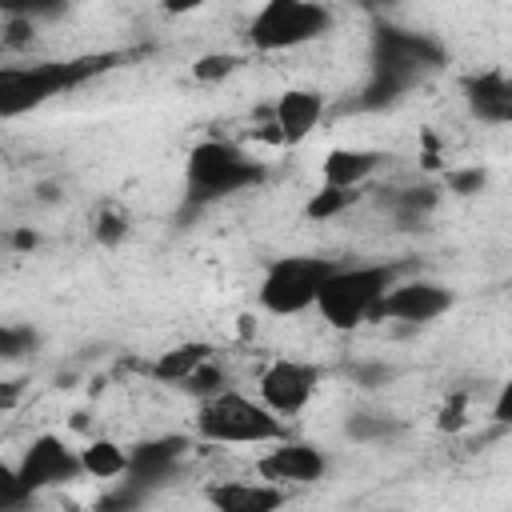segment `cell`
I'll use <instances>...</instances> for the list:
<instances>
[{"label": "cell", "mask_w": 512, "mask_h": 512, "mask_svg": "<svg viewBox=\"0 0 512 512\" xmlns=\"http://www.w3.org/2000/svg\"><path fill=\"white\" fill-rule=\"evenodd\" d=\"M124 60V52H88V56H64V60H0V120L28 116L44 108L56 96L76 92L80 84L112 72Z\"/></svg>", "instance_id": "obj_1"}, {"label": "cell", "mask_w": 512, "mask_h": 512, "mask_svg": "<svg viewBox=\"0 0 512 512\" xmlns=\"http://www.w3.org/2000/svg\"><path fill=\"white\" fill-rule=\"evenodd\" d=\"M448 52L436 36L412 32L400 24H380L372 32V68L368 84L360 92V108H388L396 104L412 84H420L428 72L444 68Z\"/></svg>", "instance_id": "obj_2"}, {"label": "cell", "mask_w": 512, "mask_h": 512, "mask_svg": "<svg viewBox=\"0 0 512 512\" xmlns=\"http://www.w3.org/2000/svg\"><path fill=\"white\" fill-rule=\"evenodd\" d=\"M268 180L264 160H256L248 148L232 144V140H200L192 144L188 160H184V188H188V204L204 208L216 200H228L236 192H248L256 184Z\"/></svg>", "instance_id": "obj_3"}, {"label": "cell", "mask_w": 512, "mask_h": 512, "mask_svg": "<svg viewBox=\"0 0 512 512\" xmlns=\"http://www.w3.org/2000/svg\"><path fill=\"white\" fill-rule=\"evenodd\" d=\"M400 272H404V264H340L316 296L320 320L336 332H352V328L368 324L372 308L400 280Z\"/></svg>", "instance_id": "obj_4"}, {"label": "cell", "mask_w": 512, "mask_h": 512, "mask_svg": "<svg viewBox=\"0 0 512 512\" xmlns=\"http://www.w3.org/2000/svg\"><path fill=\"white\" fill-rule=\"evenodd\" d=\"M196 436L208 444H276L288 440V424L276 420L256 396L224 388L196 404Z\"/></svg>", "instance_id": "obj_5"}, {"label": "cell", "mask_w": 512, "mask_h": 512, "mask_svg": "<svg viewBox=\"0 0 512 512\" xmlns=\"http://www.w3.org/2000/svg\"><path fill=\"white\" fill-rule=\"evenodd\" d=\"M340 264L332 256H316V252H300V256H280L268 264V272L260 276L256 300L264 312L272 316H300L308 308H316V296L324 288V280L336 272Z\"/></svg>", "instance_id": "obj_6"}, {"label": "cell", "mask_w": 512, "mask_h": 512, "mask_svg": "<svg viewBox=\"0 0 512 512\" xmlns=\"http://www.w3.org/2000/svg\"><path fill=\"white\" fill-rule=\"evenodd\" d=\"M336 24L328 4H312V0H268L264 8H256L252 24H248V40L256 52H288L300 44H312L320 36H328Z\"/></svg>", "instance_id": "obj_7"}, {"label": "cell", "mask_w": 512, "mask_h": 512, "mask_svg": "<svg viewBox=\"0 0 512 512\" xmlns=\"http://www.w3.org/2000/svg\"><path fill=\"white\" fill-rule=\"evenodd\" d=\"M320 368L316 364H308V360H296V356H280V360H272L260 376H256V400L276 416V420H292V416H300L308 404H312V396H316V388H320Z\"/></svg>", "instance_id": "obj_8"}, {"label": "cell", "mask_w": 512, "mask_h": 512, "mask_svg": "<svg viewBox=\"0 0 512 512\" xmlns=\"http://www.w3.org/2000/svg\"><path fill=\"white\" fill-rule=\"evenodd\" d=\"M16 472H20V480L32 496H40L48 488H64V484L84 476L80 472V452L72 444H64V436H56V432L32 436V444L16 460Z\"/></svg>", "instance_id": "obj_9"}, {"label": "cell", "mask_w": 512, "mask_h": 512, "mask_svg": "<svg viewBox=\"0 0 512 512\" xmlns=\"http://www.w3.org/2000/svg\"><path fill=\"white\" fill-rule=\"evenodd\" d=\"M452 308V292L440 284V280H420V276H412V280H396L384 296H380V304L372 308V320H388V324H432L436 316H444Z\"/></svg>", "instance_id": "obj_10"}, {"label": "cell", "mask_w": 512, "mask_h": 512, "mask_svg": "<svg viewBox=\"0 0 512 512\" xmlns=\"http://www.w3.org/2000/svg\"><path fill=\"white\" fill-rule=\"evenodd\" d=\"M328 452L320 444H308V440H276L260 460H256V472L264 484H276V488H304V484H316L328 476Z\"/></svg>", "instance_id": "obj_11"}, {"label": "cell", "mask_w": 512, "mask_h": 512, "mask_svg": "<svg viewBox=\"0 0 512 512\" xmlns=\"http://www.w3.org/2000/svg\"><path fill=\"white\" fill-rule=\"evenodd\" d=\"M192 440L180 436V432H164V436H152V440H140L128 448V468H124V484L140 488V492H152L160 484H168L176 476V468L184 464Z\"/></svg>", "instance_id": "obj_12"}, {"label": "cell", "mask_w": 512, "mask_h": 512, "mask_svg": "<svg viewBox=\"0 0 512 512\" xmlns=\"http://www.w3.org/2000/svg\"><path fill=\"white\" fill-rule=\"evenodd\" d=\"M324 116V96L312 88H288L272 104V140L276 144H304Z\"/></svg>", "instance_id": "obj_13"}, {"label": "cell", "mask_w": 512, "mask_h": 512, "mask_svg": "<svg viewBox=\"0 0 512 512\" xmlns=\"http://www.w3.org/2000/svg\"><path fill=\"white\" fill-rule=\"evenodd\" d=\"M204 500L212 512H280L288 504V492L264 480H212L204 488Z\"/></svg>", "instance_id": "obj_14"}, {"label": "cell", "mask_w": 512, "mask_h": 512, "mask_svg": "<svg viewBox=\"0 0 512 512\" xmlns=\"http://www.w3.org/2000/svg\"><path fill=\"white\" fill-rule=\"evenodd\" d=\"M460 92H464V104L476 120H484V124H508L512 120V80L500 68H484V72L464 76Z\"/></svg>", "instance_id": "obj_15"}, {"label": "cell", "mask_w": 512, "mask_h": 512, "mask_svg": "<svg viewBox=\"0 0 512 512\" xmlns=\"http://www.w3.org/2000/svg\"><path fill=\"white\" fill-rule=\"evenodd\" d=\"M380 164H384V152H376V148H332L320 160V180H324V188L356 192Z\"/></svg>", "instance_id": "obj_16"}, {"label": "cell", "mask_w": 512, "mask_h": 512, "mask_svg": "<svg viewBox=\"0 0 512 512\" xmlns=\"http://www.w3.org/2000/svg\"><path fill=\"white\" fill-rule=\"evenodd\" d=\"M208 360H216V348H212L208 340H184V344H172L168 352L156 356L152 376H156L160 384L180 388V384H184L200 364H208Z\"/></svg>", "instance_id": "obj_17"}, {"label": "cell", "mask_w": 512, "mask_h": 512, "mask_svg": "<svg viewBox=\"0 0 512 512\" xmlns=\"http://www.w3.org/2000/svg\"><path fill=\"white\" fill-rule=\"evenodd\" d=\"M124 468H128V448L116 440L100 436L80 448V472L88 480H124Z\"/></svg>", "instance_id": "obj_18"}, {"label": "cell", "mask_w": 512, "mask_h": 512, "mask_svg": "<svg viewBox=\"0 0 512 512\" xmlns=\"http://www.w3.org/2000/svg\"><path fill=\"white\" fill-rule=\"evenodd\" d=\"M344 432L356 444H384V440H396L404 432V424L396 416H388V412H352Z\"/></svg>", "instance_id": "obj_19"}, {"label": "cell", "mask_w": 512, "mask_h": 512, "mask_svg": "<svg viewBox=\"0 0 512 512\" xmlns=\"http://www.w3.org/2000/svg\"><path fill=\"white\" fill-rule=\"evenodd\" d=\"M40 348V332L32 324H0V364L24 360Z\"/></svg>", "instance_id": "obj_20"}, {"label": "cell", "mask_w": 512, "mask_h": 512, "mask_svg": "<svg viewBox=\"0 0 512 512\" xmlns=\"http://www.w3.org/2000/svg\"><path fill=\"white\" fill-rule=\"evenodd\" d=\"M356 196H360V192H344V188H324V184H320V192L308 196L304 216H308V220H332V216L348 212V208L356 204Z\"/></svg>", "instance_id": "obj_21"}, {"label": "cell", "mask_w": 512, "mask_h": 512, "mask_svg": "<svg viewBox=\"0 0 512 512\" xmlns=\"http://www.w3.org/2000/svg\"><path fill=\"white\" fill-rule=\"evenodd\" d=\"M224 388H232V384H228V372H224L216 360L200 364V368L180 384V392H188V396H196V400H208V396H216V392H224Z\"/></svg>", "instance_id": "obj_22"}, {"label": "cell", "mask_w": 512, "mask_h": 512, "mask_svg": "<svg viewBox=\"0 0 512 512\" xmlns=\"http://www.w3.org/2000/svg\"><path fill=\"white\" fill-rule=\"evenodd\" d=\"M92 236H96V244H104V248H116V244L128 236V212H124V208H116V204H104V208L96 212Z\"/></svg>", "instance_id": "obj_23"}, {"label": "cell", "mask_w": 512, "mask_h": 512, "mask_svg": "<svg viewBox=\"0 0 512 512\" xmlns=\"http://www.w3.org/2000/svg\"><path fill=\"white\" fill-rule=\"evenodd\" d=\"M240 64H244V60L232 56V52H204V56L192 64V80H200V84H216V80L232 76Z\"/></svg>", "instance_id": "obj_24"}, {"label": "cell", "mask_w": 512, "mask_h": 512, "mask_svg": "<svg viewBox=\"0 0 512 512\" xmlns=\"http://www.w3.org/2000/svg\"><path fill=\"white\" fill-rule=\"evenodd\" d=\"M24 504H32V492L24 488L16 464H4L0 460V512H20Z\"/></svg>", "instance_id": "obj_25"}, {"label": "cell", "mask_w": 512, "mask_h": 512, "mask_svg": "<svg viewBox=\"0 0 512 512\" xmlns=\"http://www.w3.org/2000/svg\"><path fill=\"white\" fill-rule=\"evenodd\" d=\"M432 204H436V188H412V192H404V196L396 200V216H400L404 224H416Z\"/></svg>", "instance_id": "obj_26"}, {"label": "cell", "mask_w": 512, "mask_h": 512, "mask_svg": "<svg viewBox=\"0 0 512 512\" xmlns=\"http://www.w3.org/2000/svg\"><path fill=\"white\" fill-rule=\"evenodd\" d=\"M352 376H356V384H360V388H380V384H388L396 372H392L388 364L372 360V364H356V368H352Z\"/></svg>", "instance_id": "obj_27"}, {"label": "cell", "mask_w": 512, "mask_h": 512, "mask_svg": "<svg viewBox=\"0 0 512 512\" xmlns=\"http://www.w3.org/2000/svg\"><path fill=\"white\" fill-rule=\"evenodd\" d=\"M484 168H464V172H452L448 176V188L456 192V196H472V192H480L484 188Z\"/></svg>", "instance_id": "obj_28"}, {"label": "cell", "mask_w": 512, "mask_h": 512, "mask_svg": "<svg viewBox=\"0 0 512 512\" xmlns=\"http://www.w3.org/2000/svg\"><path fill=\"white\" fill-rule=\"evenodd\" d=\"M464 424V396H456L452 404H444L440 412V428H460Z\"/></svg>", "instance_id": "obj_29"}, {"label": "cell", "mask_w": 512, "mask_h": 512, "mask_svg": "<svg viewBox=\"0 0 512 512\" xmlns=\"http://www.w3.org/2000/svg\"><path fill=\"white\" fill-rule=\"evenodd\" d=\"M16 244H20V248H28V244H36V236H32V232H20V236H16Z\"/></svg>", "instance_id": "obj_30"}, {"label": "cell", "mask_w": 512, "mask_h": 512, "mask_svg": "<svg viewBox=\"0 0 512 512\" xmlns=\"http://www.w3.org/2000/svg\"><path fill=\"white\" fill-rule=\"evenodd\" d=\"M0 56H4V48H0Z\"/></svg>", "instance_id": "obj_31"}]
</instances>
